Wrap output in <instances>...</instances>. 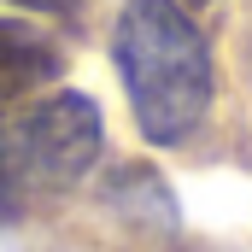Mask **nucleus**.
Wrapping results in <instances>:
<instances>
[{
  "instance_id": "3",
  "label": "nucleus",
  "mask_w": 252,
  "mask_h": 252,
  "mask_svg": "<svg viewBox=\"0 0 252 252\" xmlns=\"http://www.w3.org/2000/svg\"><path fill=\"white\" fill-rule=\"evenodd\" d=\"M18 6H35V12H70L76 0H18Z\"/></svg>"
},
{
  "instance_id": "1",
  "label": "nucleus",
  "mask_w": 252,
  "mask_h": 252,
  "mask_svg": "<svg viewBox=\"0 0 252 252\" xmlns=\"http://www.w3.org/2000/svg\"><path fill=\"white\" fill-rule=\"evenodd\" d=\"M112 53L141 141L176 147L211 112V53L176 0H124Z\"/></svg>"
},
{
  "instance_id": "2",
  "label": "nucleus",
  "mask_w": 252,
  "mask_h": 252,
  "mask_svg": "<svg viewBox=\"0 0 252 252\" xmlns=\"http://www.w3.org/2000/svg\"><path fill=\"white\" fill-rule=\"evenodd\" d=\"M100 141H106V118L76 88L0 112V193L35 199L82 182L100 158Z\"/></svg>"
}]
</instances>
